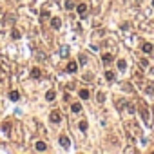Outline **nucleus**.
Masks as SVG:
<instances>
[{
	"label": "nucleus",
	"instance_id": "3",
	"mask_svg": "<svg viewBox=\"0 0 154 154\" xmlns=\"http://www.w3.org/2000/svg\"><path fill=\"white\" fill-rule=\"evenodd\" d=\"M49 120H51L53 123H60V120H62L60 111H51V114H49Z\"/></svg>",
	"mask_w": 154,
	"mask_h": 154
},
{
	"label": "nucleus",
	"instance_id": "7",
	"mask_svg": "<svg viewBox=\"0 0 154 154\" xmlns=\"http://www.w3.org/2000/svg\"><path fill=\"white\" fill-rule=\"evenodd\" d=\"M31 76L34 78V80H40V78H42V71L38 67H33L31 69Z\"/></svg>",
	"mask_w": 154,
	"mask_h": 154
},
{
	"label": "nucleus",
	"instance_id": "19",
	"mask_svg": "<svg viewBox=\"0 0 154 154\" xmlns=\"http://www.w3.org/2000/svg\"><path fill=\"white\" fill-rule=\"evenodd\" d=\"M80 98H82V100H87V98H89V91H87V89H82V91H80Z\"/></svg>",
	"mask_w": 154,
	"mask_h": 154
},
{
	"label": "nucleus",
	"instance_id": "10",
	"mask_svg": "<svg viewBox=\"0 0 154 154\" xmlns=\"http://www.w3.org/2000/svg\"><path fill=\"white\" fill-rule=\"evenodd\" d=\"M34 149H36V151H40V152H44V151L47 149V145H46L44 141H36V143H34Z\"/></svg>",
	"mask_w": 154,
	"mask_h": 154
},
{
	"label": "nucleus",
	"instance_id": "12",
	"mask_svg": "<svg viewBox=\"0 0 154 154\" xmlns=\"http://www.w3.org/2000/svg\"><path fill=\"white\" fill-rule=\"evenodd\" d=\"M141 51H143V53H152V51H154L152 44H143V46H141Z\"/></svg>",
	"mask_w": 154,
	"mask_h": 154
},
{
	"label": "nucleus",
	"instance_id": "2",
	"mask_svg": "<svg viewBox=\"0 0 154 154\" xmlns=\"http://www.w3.org/2000/svg\"><path fill=\"white\" fill-rule=\"evenodd\" d=\"M140 116L145 122V125H151V112H149V109L145 105H140Z\"/></svg>",
	"mask_w": 154,
	"mask_h": 154
},
{
	"label": "nucleus",
	"instance_id": "23",
	"mask_svg": "<svg viewBox=\"0 0 154 154\" xmlns=\"http://www.w3.org/2000/svg\"><path fill=\"white\" fill-rule=\"evenodd\" d=\"M11 36L15 38V40H18V38H20V31H17V29H13V33H11Z\"/></svg>",
	"mask_w": 154,
	"mask_h": 154
},
{
	"label": "nucleus",
	"instance_id": "20",
	"mask_svg": "<svg viewBox=\"0 0 154 154\" xmlns=\"http://www.w3.org/2000/svg\"><path fill=\"white\" fill-rule=\"evenodd\" d=\"M36 58H38L40 62H46V60H47V58H46V54H44L42 51H38V53H36Z\"/></svg>",
	"mask_w": 154,
	"mask_h": 154
},
{
	"label": "nucleus",
	"instance_id": "29",
	"mask_svg": "<svg viewBox=\"0 0 154 154\" xmlns=\"http://www.w3.org/2000/svg\"><path fill=\"white\" fill-rule=\"evenodd\" d=\"M140 63H141V65H143V67H147V65H149V62L145 60V58H141V60H140Z\"/></svg>",
	"mask_w": 154,
	"mask_h": 154
},
{
	"label": "nucleus",
	"instance_id": "14",
	"mask_svg": "<svg viewBox=\"0 0 154 154\" xmlns=\"http://www.w3.org/2000/svg\"><path fill=\"white\" fill-rule=\"evenodd\" d=\"M54 96H56V93H54V91H47V93H46V100H47V102H53Z\"/></svg>",
	"mask_w": 154,
	"mask_h": 154
},
{
	"label": "nucleus",
	"instance_id": "15",
	"mask_svg": "<svg viewBox=\"0 0 154 154\" xmlns=\"http://www.w3.org/2000/svg\"><path fill=\"white\" fill-rule=\"evenodd\" d=\"M9 98H11L13 102H17L18 98H20V94H18V91H11V93H9Z\"/></svg>",
	"mask_w": 154,
	"mask_h": 154
},
{
	"label": "nucleus",
	"instance_id": "11",
	"mask_svg": "<svg viewBox=\"0 0 154 154\" xmlns=\"http://www.w3.org/2000/svg\"><path fill=\"white\" fill-rule=\"evenodd\" d=\"M76 69H78V63L76 62H69L67 63V71L69 73H76Z\"/></svg>",
	"mask_w": 154,
	"mask_h": 154
},
{
	"label": "nucleus",
	"instance_id": "6",
	"mask_svg": "<svg viewBox=\"0 0 154 154\" xmlns=\"http://www.w3.org/2000/svg\"><path fill=\"white\" fill-rule=\"evenodd\" d=\"M51 27H53V29H60V27H62V20H60L58 17L51 18Z\"/></svg>",
	"mask_w": 154,
	"mask_h": 154
},
{
	"label": "nucleus",
	"instance_id": "5",
	"mask_svg": "<svg viewBox=\"0 0 154 154\" xmlns=\"http://www.w3.org/2000/svg\"><path fill=\"white\" fill-rule=\"evenodd\" d=\"M76 11H78V15H80V17L82 18H85L87 17V4H78V6H76Z\"/></svg>",
	"mask_w": 154,
	"mask_h": 154
},
{
	"label": "nucleus",
	"instance_id": "16",
	"mask_svg": "<svg viewBox=\"0 0 154 154\" xmlns=\"http://www.w3.org/2000/svg\"><path fill=\"white\" fill-rule=\"evenodd\" d=\"M71 111H73V112H80V111H82V105H80V103H73V105H71Z\"/></svg>",
	"mask_w": 154,
	"mask_h": 154
},
{
	"label": "nucleus",
	"instance_id": "27",
	"mask_svg": "<svg viewBox=\"0 0 154 154\" xmlns=\"http://www.w3.org/2000/svg\"><path fill=\"white\" fill-rule=\"evenodd\" d=\"M147 94H154V89H152V85H147Z\"/></svg>",
	"mask_w": 154,
	"mask_h": 154
},
{
	"label": "nucleus",
	"instance_id": "25",
	"mask_svg": "<svg viewBox=\"0 0 154 154\" xmlns=\"http://www.w3.org/2000/svg\"><path fill=\"white\" fill-rule=\"evenodd\" d=\"M60 54H62V56H67V54H69V49H67V47H62V49H60Z\"/></svg>",
	"mask_w": 154,
	"mask_h": 154
},
{
	"label": "nucleus",
	"instance_id": "31",
	"mask_svg": "<svg viewBox=\"0 0 154 154\" xmlns=\"http://www.w3.org/2000/svg\"><path fill=\"white\" fill-rule=\"evenodd\" d=\"M0 71H2V69H0Z\"/></svg>",
	"mask_w": 154,
	"mask_h": 154
},
{
	"label": "nucleus",
	"instance_id": "21",
	"mask_svg": "<svg viewBox=\"0 0 154 154\" xmlns=\"http://www.w3.org/2000/svg\"><path fill=\"white\" fill-rule=\"evenodd\" d=\"M2 129H4L6 132H9V129H11V123H9V122H4V123H2Z\"/></svg>",
	"mask_w": 154,
	"mask_h": 154
},
{
	"label": "nucleus",
	"instance_id": "4",
	"mask_svg": "<svg viewBox=\"0 0 154 154\" xmlns=\"http://www.w3.org/2000/svg\"><path fill=\"white\" fill-rule=\"evenodd\" d=\"M58 141H60V145H62L63 149H69V147H71V140H69L65 134H62V136L58 138Z\"/></svg>",
	"mask_w": 154,
	"mask_h": 154
},
{
	"label": "nucleus",
	"instance_id": "30",
	"mask_svg": "<svg viewBox=\"0 0 154 154\" xmlns=\"http://www.w3.org/2000/svg\"><path fill=\"white\" fill-rule=\"evenodd\" d=\"M152 7H154V0H152Z\"/></svg>",
	"mask_w": 154,
	"mask_h": 154
},
{
	"label": "nucleus",
	"instance_id": "8",
	"mask_svg": "<svg viewBox=\"0 0 154 154\" xmlns=\"http://www.w3.org/2000/svg\"><path fill=\"white\" fill-rule=\"evenodd\" d=\"M112 60H114V56H112V54H109V53H107V54H103V56H102V62L105 63V65H109V63H111Z\"/></svg>",
	"mask_w": 154,
	"mask_h": 154
},
{
	"label": "nucleus",
	"instance_id": "18",
	"mask_svg": "<svg viewBox=\"0 0 154 154\" xmlns=\"http://www.w3.org/2000/svg\"><path fill=\"white\" fill-rule=\"evenodd\" d=\"M87 127H89V125H87V122H80V123H78V129H80L82 132H85V131H87Z\"/></svg>",
	"mask_w": 154,
	"mask_h": 154
},
{
	"label": "nucleus",
	"instance_id": "1",
	"mask_svg": "<svg viewBox=\"0 0 154 154\" xmlns=\"http://www.w3.org/2000/svg\"><path fill=\"white\" fill-rule=\"evenodd\" d=\"M127 129H129V136L132 138V140H136V138H140V131H138V125H136V122H129L127 123Z\"/></svg>",
	"mask_w": 154,
	"mask_h": 154
},
{
	"label": "nucleus",
	"instance_id": "9",
	"mask_svg": "<svg viewBox=\"0 0 154 154\" xmlns=\"http://www.w3.org/2000/svg\"><path fill=\"white\" fill-rule=\"evenodd\" d=\"M125 109H127L129 114H134V111H136V107H134L132 102H125Z\"/></svg>",
	"mask_w": 154,
	"mask_h": 154
},
{
	"label": "nucleus",
	"instance_id": "28",
	"mask_svg": "<svg viewBox=\"0 0 154 154\" xmlns=\"http://www.w3.org/2000/svg\"><path fill=\"white\" fill-rule=\"evenodd\" d=\"M122 89H123V91H132V87H131V85H129V83H125V85H123Z\"/></svg>",
	"mask_w": 154,
	"mask_h": 154
},
{
	"label": "nucleus",
	"instance_id": "24",
	"mask_svg": "<svg viewBox=\"0 0 154 154\" xmlns=\"http://www.w3.org/2000/svg\"><path fill=\"white\" fill-rule=\"evenodd\" d=\"M78 62H80L82 65H85V63H87V56H83V54H82V56L78 58Z\"/></svg>",
	"mask_w": 154,
	"mask_h": 154
},
{
	"label": "nucleus",
	"instance_id": "17",
	"mask_svg": "<svg viewBox=\"0 0 154 154\" xmlns=\"http://www.w3.org/2000/svg\"><path fill=\"white\" fill-rule=\"evenodd\" d=\"M125 67H127L125 60H118V69H120V71H125Z\"/></svg>",
	"mask_w": 154,
	"mask_h": 154
},
{
	"label": "nucleus",
	"instance_id": "13",
	"mask_svg": "<svg viewBox=\"0 0 154 154\" xmlns=\"http://www.w3.org/2000/svg\"><path fill=\"white\" fill-rule=\"evenodd\" d=\"M114 78H116V74L112 71H105V80L107 82H114Z\"/></svg>",
	"mask_w": 154,
	"mask_h": 154
},
{
	"label": "nucleus",
	"instance_id": "26",
	"mask_svg": "<svg viewBox=\"0 0 154 154\" xmlns=\"http://www.w3.org/2000/svg\"><path fill=\"white\" fill-rule=\"evenodd\" d=\"M103 100H105V94H103V93H98V102H103Z\"/></svg>",
	"mask_w": 154,
	"mask_h": 154
},
{
	"label": "nucleus",
	"instance_id": "22",
	"mask_svg": "<svg viewBox=\"0 0 154 154\" xmlns=\"http://www.w3.org/2000/svg\"><path fill=\"white\" fill-rule=\"evenodd\" d=\"M74 7V2L73 0H65V9H73Z\"/></svg>",
	"mask_w": 154,
	"mask_h": 154
}]
</instances>
